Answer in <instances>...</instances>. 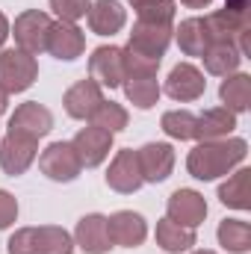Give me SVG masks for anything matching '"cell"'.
<instances>
[{
	"label": "cell",
	"instance_id": "cell-16",
	"mask_svg": "<svg viewBox=\"0 0 251 254\" xmlns=\"http://www.w3.org/2000/svg\"><path fill=\"white\" fill-rule=\"evenodd\" d=\"M74 246H80L86 254H107L113 249L110 240V228H107V216L101 213H89L77 222L74 228Z\"/></svg>",
	"mask_w": 251,
	"mask_h": 254
},
{
	"label": "cell",
	"instance_id": "cell-6",
	"mask_svg": "<svg viewBox=\"0 0 251 254\" xmlns=\"http://www.w3.org/2000/svg\"><path fill=\"white\" fill-rule=\"evenodd\" d=\"M39 154V139L27 136V133H15L9 130L3 139H0V169L9 175V178H18L24 175L33 160Z\"/></svg>",
	"mask_w": 251,
	"mask_h": 254
},
{
	"label": "cell",
	"instance_id": "cell-13",
	"mask_svg": "<svg viewBox=\"0 0 251 254\" xmlns=\"http://www.w3.org/2000/svg\"><path fill=\"white\" fill-rule=\"evenodd\" d=\"M86 51V36L77 24L68 21H54L51 33H48V54L63 60V63H74L77 57H83Z\"/></svg>",
	"mask_w": 251,
	"mask_h": 254
},
{
	"label": "cell",
	"instance_id": "cell-28",
	"mask_svg": "<svg viewBox=\"0 0 251 254\" xmlns=\"http://www.w3.org/2000/svg\"><path fill=\"white\" fill-rule=\"evenodd\" d=\"M95 127H101V130H107V133H122V130H127V122H130V116H127V110L122 107V104H116V101H101L98 104V110L92 113V119H89Z\"/></svg>",
	"mask_w": 251,
	"mask_h": 254
},
{
	"label": "cell",
	"instance_id": "cell-27",
	"mask_svg": "<svg viewBox=\"0 0 251 254\" xmlns=\"http://www.w3.org/2000/svg\"><path fill=\"white\" fill-rule=\"evenodd\" d=\"M136 12V21L145 24H169L175 21V0H127Z\"/></svg>",
	"mask_w": 251,
	"mask_h": 254
},
{
	"label": "cell",
	"instance_id": "cell-5",
	"mask_svg": "<svg viewBox=\"0 0 251 254\" xmlns=\"http://www.w3.org/2000/svg\"><path fill=\"white\" fill-rule=\"evenodd\" d=\"M175 39V30L169 24H145V21H136L133 24V33L127 39L125 51H133L139 57H148V60H160L166 57L169 45Z\"/></svg>",
	"mask_w": 251,
	"mask_h": 254
},
{
	"label": "cell",
	"instance_id": "cell-37",
	"mask_svg": "<svg viewBox=\"0 0 251 254\" xmlns=\"http://www.w3.org/2000/svg\"><path fill=\"white\" fill-rule=\"evenodd\" d=\"M6 107H9V95H6V92L0 89V116L6 113Z\"/></svg>",
	"mask_w": 251,
	"mask_h": 254
},
{
	"label": "cell",
	"instance_id": "cell-3",
	"mask_svg": "<svg viewBox=\"0 0 251 254\" xmlns=\"http://www.w3.org/2000/svg\"><path fill=\"white\" fill-rule=\"evenodd\" d=\"M39 77V63L36 57L24 54V51H0V89L6 95H18L27 92Z\"/></svg>",
	"mask_w": 251,
	"mask_h": 254
},
{
	"label": "cell",
	"instance_id": "cell-33",
	"mask_svg": "<svg viewBox=\"0 0 251 254\" xmlns=\"http://www.w3.org/2000/svg\"><path fill=\"white\" fill-rule=\"evenodd\" d=\"M9 254H39V240H36V228H18L9 243H6Z\"/></svg>",
	"mask_w": 251,
	"mask_h": 254
},
{
	"label": "cell",
	"instance_id": "cell-30",
	"mask_svg": "<svg viewBox=\"0 0 251 254\" xmlns=\"http://www.w3.org/2000/svg\"><path fill=\"white\" fill-rule=\"evenodd\" d=\"M160 127H163L166 136H172L178 142H189V139H195V113H189V110H169L163 116Z\"/></svg>",
	"mask_w": 251,
	"mask_h": 254
},
{
	"label": "cell",
	"instance_id": "cell-11",
	"mask_svg": "<svg viewBox=\"0 0 251 254\" xmlns=\"http://www.w3.org/2000/svg\"><path fill=\"white\" fill-rule=\"evenodd\" d=\"M71 145H74V151L80 157V166L83 169H95V166H101L110 157V151H113V133L89 125L71 139Z\"/></svg>",
	"mask_w": 251,
	"mask_h": 254
},
{
	"label": "cell",
	"instance_id": "cell-10",
	"mask_svg": "<svg viewBox=\"0 0 251 254\" xmlns=\"http://www.w3.org/2000/svg\"><path fill=\"white\" fill-rule=\"evenodd\" d=\"M163 89H166V95H169L172 101L192 104V101H198V98L204 95L207 80H204V74H201L192 63H181V65H175V68L169 71Z\"/></svg>",
	"mask_w": 251,
	"mask_h": 254
},
{
	"label": "cell",
	"instance_id": "cell-29",
	"mask_svg": "<svg viewBox=\"0 0 251 254\" xmlns=\"http://www.w3.org/2000/svg\"><path fill=\"white\" fill-rule=\"evenodd\" d=\"M36 240H39V254H74V237L65 228L42 225L36 228Z\"/></svg>",
	"mask_w": 251,
	"mask_h": 254
},
{
	"label": "cell",
	"instance_id": "cell-8",
	"mask_svg": "<svg viewBox=\"0 0 251 254\" xmlns=\"http://www.w3.org/2000/svg\"><path fill=\"white\" fill-rule=\"evenodd\" d=\"M89 77H92L101 89H119V86L125 83L122 48H113V45L95 48V54L89 57Z\"/></svg>",
	"mask_w": 251,
	"mask_h": 254
},
{
	"label": "cell",
	"instance_id": "cell-18",
	"mask_svg": "<svg viewBox=\"0 0 251 254\" xmlns=\"http://www.w3.org/2000/svg\"><path fill=\"white\" fill-rule=\"evenodd\" d=\"M89 18V30L98 36H116L122 33L127 24V9L119 0H95L86 12Z\"/></svg>",
	"mask_w": 251,
	"mask_h": 254
},
{
	"label": "cell",
	"instance_id": "cell-35",
	"mask_svg": "<svg viewBox=\"0 0 251 254\" xmlns=\"http://www.w3.org/2000/svg\"><path fill=\"white\" fill-rule=\"evenodd\" d=\"M9 30H12V27H9V18L0 12V51H3V45H6V39H9Z\"/></svg>",
	"mask_w": 251,
	"mask_h": 254
},
{
	"label": "cell",
	"instance_id": "cell-24",
	"mask_svg": "<svg viewBox=\"0 0 251 254\" xmlns=\"http://www.w3.org/2000/svg\"><path fill=\"white\" fill-rule=\"evenodd\" d=\"M251 169H237L222 187H219V201L225 207H234V210H249L251 207Z\"/></svg>",
	"mask_w": 251,
	"mask_h": 254
},
{
	"label": "cell",
	"instance_id": "cell-21",
	"mask_svg": "<svg viewBox=\"0 0 251 254\" xmlns=\"http://www.w3.org/2000/svg\"><path fill=\"white\" fill-rule=\"evenodd\" d=\"M175 39H178V45H181V51L187 57H204V51L213 45L204 18H187V21H181V27L175 30Z\"/></svg>",
	"mask_w": 251,
	"mask_h": 254
},
{
	"label": "cell",
	"instance_id": "cell-2",
	"mask_svg": "<svg viewBox=\"0 0 251 254\" xmlns=\"http://www.w3.org/2000/svg\"><path fill=\"white\" fill-rule=\"evenodd\" d=\"M51 15L48 12H39V9H27L15 18L9 36H15V45L18 51L30 54V57H39L48 51V33H51Z\"/></svg>",
	"mask_w": 251,
	"mask_h": 254
},
{
	"label": "cell",
	"instance_id": "cell-1",
	"mask_svg": "<svg viewBox=\"0 0 251 254\" xmlns=\"http://www.w3.org/2000/svg\"><path fill=\"white\" fill-rule=\"evenodd\" d=\"M249 154V142L240 136L231 139H210L198 142L187 157V169L195 181H216L228 172H234Z\"/></svg>",
	"mask_w": 251,
	"mask_h": 254
},
{
	"label": "cell",
	"instance_id": "cell-23",
	"mask_svg": "<svg viewBox=\"0 0 251 254\" xmlns=\"http://www.w3.org/2000/svg\"><path fill=\"white\" fill-rule=\"evenodd\" d=\"M154 237H157V246L166 254H181V252H189L195 246V231L175 225L172 219H160Z\"/></svg>",
	"mask_w": 251,
	"mask_h": 254
},
{
	"label": "cell",
	"instance_id": "cell-15",
	"mask_svg": "<svg viewBox=\"0 0 251 254\" xmlns=\"http://www.w3.org/2000/svg\"><path fill=\"white\" fill-rule=\"evenodd\" d=\"M107 228H110L113 246H122V249H136L148 237L145 219L139 213H133V210H119V213L107 216Z\"/></svg>",
	"mask_w": 251,
	"mask_h": 254
},
{
	"label": "cell",
	"instance_id": "cell-12",
	"mask_svg": "<svg viewBox=\"0 0 251 254\" xmlns=\"http://www.w3.org/2000/svg\"><path fill=\"white\" fill-rule=\"evenodd\" d=\"M145 181H142V172H139V160H136V151L133 148H122L110 169H107V187L119 195H133Z\"/></svg>",
	"mask_w": 251,
	"mask_h": 254
},
{
	"label": "cell",
	"instance_id": "cell-20",
	"mask_svg": "<svg viewBox=\"0 0 251 254\" xmlns=\"http://www.w3.org/2000/svg\"><path fill=\"white\" fill-rule=\"evenodd\" d=\"M204 68L207 74H216V77H228V74H237V68L243 63V54L237 51V45L231 42H213L207 51H204Z\"/></svg>",
	"mask_w": 251,
	"mask_h": 254
},
{
	"label": "cell",
	"instance_id": "cell-7",
	"mask_svg": "<svg viewBox=\"0 0 251 254\" xmlns=\"http://www.w3.org/2000/svg\"><path fill=\"white\" fill-rule=\"evenodd\" d=\"M166 219H172L175 225L195 231L204 219H207V201L204 195L195 190H175L166 201Z\"/></svg>",
	"mask_w": 251,
	"mask_h": 254
},
{
	"label": "cell",
	"instance_id": "cell-31",
	"mask_svg": "<svg viewBox=\"0 0 251 254\" xmlns=\"http://www.w3.org/2000/svg\"><path fill=\"white\" fill-rule=\"evenodd\" d=\"M122 60H125V77H157L160 60L139 57L133 51H125V48H122Z\"/></svg>",
	"mask_w": 251,
	"mask_h": 254
},
{
	"label": "cell",
	"instance_id": "cell-14",
	"mask_svg": "<svg viewBox=\"0 0 251 254\" xmlns=\"http://www.w3.org/2000/svg\"><path fill=\"white\" fill-rule=\"evenodd\" d=\"M9 130L27 133L33 139H42V136H48L54 130V113L45 104H39V101H27V104L15 107V113L9 119Z\"/></svg>",
	"mask_w": 251,
	"mask_h": 254
},
{
	"label": "cell",
	"instance_id": "cell-32",
	"mask_svg": "<svg viewBox=\"0 0 251 254\" xmlns=\"http://www.w3.org/2000/svg\"><path fill=\"white\" fill-rule=\"evenodd\" d=\"M92 0H51V9L57 12L60 21H68V24H77L80 18H86Z\"/></svg>",
	"mask_w": 251,
	"mask_h": 254
},
{
	"label": "cell",
	"instance_id": "cell-34",
	"mask_svg": "<svg viewBox=\"0 0 251 254\" xmlns=\"http://www.w3.org/2000/svg\"><path fill=\"white\" fill-rule=\"evenodd\" d=\"M15 219H18V201L12 198V192L0 190V231L15 225Z\"/></svg>",
	"mask_w": 251,
	"mask_h": 254
},
{
	"label": "cell",
	"instance_id": "cell-36",
	"mask_svg": "<svg viewBox=\"0 0 251 254\" xmlns=\"http://www.w3.org/2000/svg\"><path fill=\"white\" fill-rule=\"evenodd\" d=\"M181 3H184L187 9H207L213 0H181Z\"/></svg>",
	"mask_w": 251,
	"mask_h": 254
},
{
	"label": "cell",
	"instance_id": "cell-19",
	"mask_svg": "<svg viewBox=\"0 0 251 254\" xmlns=\"http://www.w3.org/2000/svg\"><path fill=\"white\" fill-rule=\"evenodd\" d=\"M237 127V113L225 107H210L201 116H195V139L210 142V139H228Z\"/></svg>",
	"mask_w": 251,
	"mask_h": 254
},
{
	"label": "cell",
	"instance_id": "cell-22",
	"mask_svg": "<svg viewBox=\"0 0 251 254\" xmlns=\"http://www.w3.org/2000/svg\"><path fill=\"white\" fill-rule=\"evenodd\" d=\"M219 98L225 104V110L231 113H246L251 107V77L249 74H228L219 86Z\"/></svg>",
	"mask_w": 251,
	"mask_h": 254
},
{
	"label": "cell",
	"instance_id": "cell-38",
	"mask_svg": "<svg viewBox=\"0 0 251 254\" xmlns=\"http://www.w3.org/2000/svg\"><path fill=\"white\" fill-rule=\"evenodd\" d=\"M192 254H216V252H207V249H201V252H192Z\"/></svg>",
	"mask_w": 251,
	"mask_h": 254
},
{
	"label": "cell",
	"instance_id": "cell-26",
	"mask_svg": "<svg viewBox=\"0 0 251 254\" xmlns=\"http://www.w3.org/2000/svg\"><path fill=\"white\" fill-rule=\"evenodd\" d=\"M125 95L136 110H151L160 101V83L157 77H125Z\"/></svg>",
	"mask_w": 251,
	"mask_h": 254
},
{
	"label": "cell",
	"instance_id": "cell-25",
	"mask_svg": "<svg viewBox=\"0 0 251 254\" xmlns=\"http://www.w3.org/2000/svg\"><path fill=\"white\" fill-rule=\"evenodd\" d=\"M216 237H219V246L225 252H231V254L251 252V225L243 222V219H225V222H219Z\"/></svg>",
	"mask_w": 251,
	"mask_h": 254
},
{
	"label": "cell",
	"instance_id": "cell-4",
	"mask_svg": "<svg viewBox=\"0 0 251 254\" xmlns=\"http://www.w3.org/2000/svg\"><path fill=\"white\" fill-rule=\"evenodd\" d=\"M39 169L45 178L57 181V184H71L80 178L83 166H80V157L74 151L71 142H51L42 154H39Z\"/></svg>",
	"mask_w": 251,
	"mask_h": 254
},
{
	"label": "cell",
	"instance_id": "cell-9",
	"mask_svg": "<svg viewBox=\"0 0 251 254\" xmlns=\"http://www.w3.org/2000/svg\"><path fill=\"white\" fill-rule=\"evenodd\" d=\"M136 160L145 184H163L175 169V148L166 142H148L136 151Z\"/></svg>",
	"mask_w": 251,
	"mask_h": 254
},
{
	"label": "cell",
	"instance_id": "cell-17",
	"mask_svg": "<svg viewBox=\"0 0 251 254\" xmlns=\"http://www.w3.org/2000/svg\"><path fill=\"white\" fill-rule=\"evenodd\" d=\"M101 101H104V89L89 77V80H77V83L65 92L63 107H65V113H68L71 119L86 122V119H92V113L98 110Z\"/></svg>",
	"mask_w": 251,
	"mask_h": 254
}]
</instances>
